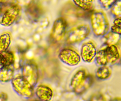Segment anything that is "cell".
I'll return each instance as SVG.
<instances>
[{
	"instance_id": "6da1fadb",
	"label": "cell",
	"mask_w": 121,
	"mask_h": 101,
	"mask_svg": "<svg viewBox=\"0 0 121 101\" xmlns=\"http://www.w3.org/2000/svg\"><path fill=\"white\" fill-rule=\"evenodd\" d=\"M91 22L92 30L96 36H104L108 32L109 24L106 14L102 11H94L91 15Z\"/></svg>"
},
{
	"instance_id": "7a4b0ae2",
	"label": "cell",
	"mask_w": 121,
	"mask_h": 101,
	"mask_svg": "<svg viewBox=\"0 0 121 101\" xmlns=\"http://www.w3.org/2000/svg\"><path fill=\"white\" fill-rule=\"evenodd\" d=\"M91 28L86 24L80 25L74 27L70 30L66 38V43L72 44L83 41L89 35Z\"/></svg>"
},
{
	"instance_id": "3957f363",
	"label": "cell",
	"mask_w": 121,
	"mask_h": 101,
	"mask_svg": "<svg viewBox=\"0 0 121 101\" xmlns=\"http://www.w3.org/2000/svg\"><path fill=\"white\" fill-rule=\"evenodd\" d=\"M12 85L14 91L21 97L25 98H30L33 96L34 87L22 76L13 78Z\"/></svg>"
},
{
	"instance_id": "277c9868",
	"label": "cell",
	"mask_w": 121,
	"mask_h": 101,
	"mask_svg": "<svg viewBox=\"0 0 121 101\" xmlns=\"http://www.w3.org/2000/svg\"><path fill=\"white\" fill-rule=\"evenodd\" d=\"M21 7L17 4H10L4 11L0 20V24L4 27H9L14 24L20 18Z\"/></svg>"
},
{
	"instance_id": "5b68a950",
	"label": "cell",
	"mask_w": 121,
	"mask_h": 101,
	"mask_svg": "<svg viewBox=\"0 0 121 101\" xmlns=\"http://www.w3.org/2000/svg\"><path fill=\"white\" fill-rule=\"evenodd\" d=\"M22 76L34 87L37 83L39 77V69L36 63L32 61L26 63L22 66Z\"/></svg>"
},
{
	"instance_id": "8992f818",
	"label": "cell",
	"mask_w": 121,
	"mask_h": 101,
	"mask_svg": "<svg viewBox=\"0 0 121 101\" xmlns=\"http://www.w3.org/2000/svg\"><path fill=\"white\" fill-rule=\"evenodd\" d=\"M67 23L63 17H59L55 20L51 32V37L54 41L59 42L62 40L66 34Z\"/></svg>"
},
{
	"instance_id": "52a82bcc",
	"label": "cell",
	"mask_w": 121,
	"mask_h": 101,
	"mask_svg": "<svg viewBox=\"0 0 121 101\" xmlns=\"http://www.w3.org/2000/svg\"><path fill=\"white\" fill-rule=\"evenodd\" d=\"M59 58L63 63L69 66H76L80 63V54L74 49L69 47L64 48L59 54Z\"/></svg>"
},
{
	"instance_id": "ba28073f",
	"label": "cell",
	"mask_w": 121,
	"mask_h": 101,
	"mask_svg": "<svg viewBox=\"0 0 121 101\" xmlns=\"http://www.w3.org/2000/svg\"><path fill=\"white\" fill-rule=\"evenodd\" d=\"M97 49L95 44L92 41L85 43L80 50V58L85 62L91 63L95 58Z\"/></svg>"
},
{
	"instance_id": "9c48e42d",
	"label": "cell",
	"mask_w": 121,
	"mask_h": 101,
	"mask_svg": "<svg viewBox=\"0 0 121 101\" xmlns=\"http://www.w3.org/2000/svg\"><path fill=\"white\" fill-rule=\"evenodd\" d=\"M43 10L40 5L33 2L26 7V14L31 21H37L41 17Z\"/></svg>"
},
{
	"instance_id": "30bf717a",
	"label": "cell",
	"mask_w": 121,
	"mask_h": 101,
	"mask_svg": "<svg viewBox=\"0 0 121 101\" xmlns=\"http://www.w3.org/2000/svg\"><path fill=\"white\" fill-rule=\"evenodd\" d=\"M109 64L115 65L120 60V52L117 45L108 46L105 48Z\"/></svg>"
},
{
	"instance_id": "8fae6325",
	"label": "cell",
	"mask_w": 121,
	"mask_h": 101,
	"mask_svg": "<svg viewBox=\"0 0 121 101\" xmlns=\"http://www.w3.org/2000/svg\"><path fill=\"white\" fill-rule=\"evenodd\" d=\"M35 94L40 101H50L53 95L52 89L44 85H40L37 87Z\"/></svg>"
},
{
	"instance_id": "7c38bea8",
	"label": "cell",
	"mask_w": 121,
	"mask_h": 101,
	"mask_svg": "<svg viewBox=\"0 0 121 101\" xmlns=\"http://www.w3.org/2000/svg\"><path fill=\"white\" fill-rule=\"evenodd\" d=\"M14 66H5L0 69V82H8L14 78Z\"/></svg>"
},
{
	"instance_id": "4fadbf2b",
	"label": "cell",
	"mask_w": 121,
	"mask_h": 101,
	"mask_svg": "<svg viewBox=\"0 0 121 101\" xmlns=\"http://www.w3.org/2000/svg\"><path fill=\"white\" fill-rule=\"evenodd\" d=\"M93 82V78L89 75H87L86 78L83 79L81 83L73 91L78 95H81L85 92L87 89L91 87Z\"/></svg>"
},
{
	"instance_id": "5bb4252c",
	"label": "cell",
	"mask_w": 121,
	"mask_h": 101,
	"mask_svg": "<svg viewBox=\"0 0 121 101\" xmlns=\"http://www.w3.org/2000/svg\"><path fill=\"white\" fill-rule=\"evenodd\" d=\"M87 73L86 71L83 69H81L78 70L73 78H72V80L70 82V86L73 90L76 88L80 83L82 82L83 80V79L86 78Z\"/></svg>"
},
{
	"instance_id": "9a60e30c",
	"label": "cell",
	"mask_w": 121,
	"mask_h": 101,
	"mask_svg": "<svg viewBox=\"0 0 121 101\" xmlns=\"http://www.w3.org/2000/svg\"><path fill=\"white\" fill-rule=\"evenodd\" d=\"M11 41V37L9 33H4L0 35V53L8 50Z\"/></svg>"
},
{
	"instance_id": "2e32d148",
	"label": "cell",
	"mask_w": 121,
	"mask_h": 101,
	"mask_svg": "<svg viewBox=\"0 0 121 101\" xmlns=\"http://www.w3.org/2000/svg\"><path fill=\"white\" fill-rule=\"evenodd\" d=\"M111 73L112 72L109 67L107 66H103L98 69L96 72V76L100 80H106L111 76Z\"/></svg>"
},
{
	"instance_id": "e0dca14e",
	"label": "cell",
	"mask_w": 121,
	"mask_h": 101,
	"mask_svg": "<svg viewBox=\"0 0 121 101\" xmlns=\"http://www.w3.org/2000/svg\"><path fill=\"white\" fill-rule=\"evenodd\" d=\"M105 43L107 46L117 45L121 40V35L110 32L108 34H105Z\"/></svg>"
},
{
	"instance_id": "ac0fdd59",
	"label": "cell",
	"mask_w": 121,
	"mask_h": 101,
	"mask_svg": "<svg viewBox=\"0 0 121 101\" xmlns=\"http://www.w3.org/2000/svg\"><path fill=\"white\" fill-rule=\"evenodd\" d=\"M95 59L96 64L99 66H107V65L108 64V61L105 48L100 50L99 52H97L95 56Z\"/></svg>"
},
{
	"instance_id": "d6986e66",
	"label": "cell",
	"mask_w": 121,
	"mask_h": 101,
	"mask_svg": "<svg viewBox=\"0 0 121 101\" xmlns=\"http://www.w3.org/2000/svg\"><path fill=\"white\" fill-rule=\"evenodd\" d=\"M73 1L78 8L84 11L92 9L93 3V0H73Z\"/></svg>"
},
{
	"instance_id": "ffe728a7",
	"label": "cell",
	"mask_w": 121,
	"mask_h": 101,
	"mask_svg": "<svg viewBox=\"0 0 121 101\" xmlns=\"http://www.w3.org/2000/svg\"><path fill=\"white\" fill-rule=\"evenodd\" d=\"M5 58V66H14L15 61V56L14 54L11 51H6L2 53Z\"/></svg>"
},
{
	"instance_id": "44dd1931",
	"label": "cell",
	"mask_w": 121,
	"mask_h": 101,
	"mask_svg": "<svg viewBox=\"0 0 121 101\" xmlns=\"http://www.w3.org/2000/svg\"><path fill=\"white\" fill-rule=\"evenodd\" d=\"M111 12L112 15L117 17H121V1L118 0L111 7Z\"/></svg>"
},
{
	"instance_id": "7402d4cb",
	"label": "cell",
	"mask_w": 121,
	"mask_h": 101,
	"mask_svg": "<svg viewBox=\"0 0 121 101\" xmlns=\"http://www.w3.org/2000/svg\"><path fill=\"white\" fill-rule=\"evenodd\" d=\"M121 17H117L113 21V26L111 27V32L119 35L121 34Z\"/></svg>"
},
{
	"instance_id": "603a6c76",
	"label": "cell",
	"mask_w": 121,
	"mask_h": 101,
	"mask_svg": "<svg viewBox=\"0 0 121 101\" xmlns=\"http://www.w3.org/2000/svg\"><path fill=\"white\" fill-rule=\"evenodd\" d=\"M118 1V0H99V2L102 7L107 9L111 8V7Z\"/></svg>"
},
{
	"instance_id": "cb8c5ba5",
	"label": "cell",
	"mask_w": 121,
	"mask_h": 101,
	"mask_svg": "<svg viewBox=\"0 0 121 101\" xmlns=\"http://www.w3.org/2000/svg\"><path fill=\"white\" fill-rule=\"evenodd\" d=\"M89 101H106V99L102 94L100 93H97L91 97Z\"/></svg>"
},
{
	"instance_id": "d4e9b609",
	"label": "cell",
	"mask_w": 121,
	"mask_h": 101,
	"mask_svg": "<svg viewBox=\"0 0 121 101\" xmlns=\"http://www.w3.org/2000/svg\"><path fill=\"white\" fill-rule=\"evenodd\" d=\"M33 2V0H17V4L20 5V7L24 6L26 8L27 6L30 4L31 2Z\"/></svg>"
},
{
	"instance_id": "484cf974",
	"label": "cell",
	"mask_w": 121,
	"mask_h": 101,
	"mask_svg": "<svg viewBox=\"0 0 121 101\" xmlns=\"http://www.w3.org/2000/svg\"><path fill=\"white\" fill-rule=\"evenodd\" d=\"M5 65V58L4 57L2 53H0V69L3 67Z\"/></svg>"
},
{
	"instance_id": "4316f807",
	"label": "cell",
	"mask_w": 121,
	"mask_h": 101,
	"mask_svg": "<svg viewBox=\"0 0 121 101\" xmlns=\"http://www.w3.org/2000/svg\"><path fill=\"white\" fill-rule=\"evenodd\" d=\"M8 101V95L7 93L2 92L0 93V101Z\"/></svg>"
},
{
	"instance_id": "83f0119b",
	"label": "cell",
	"mask_w": 121,
	"mask_h": 101,
	"mask_svg": "<svg viewBox=\"0 0 121 101\" xmlns=\"http://www.w3.org/2000/svg\"><path fill=\"white\" fill-rule=\"evenodd\" d=\"M9 0H0V4H4L8 3Z\"/></svg>"
},
{
	"instance_id": "f1b7e54d",
	"label": "cell",
	"mask_w": 121,
	"mask_h": 101,
	"mask_svg": "<svg viewBox=\"0 0 121 101\" xmlns=\"http://www.w3.org/2000/svg\"><path fill=\"white\" fill-rule=\"evenodd\" d=\"M111 101H121V99L119 98H115V99H113V100Z\"/></svg>"
},
{
	"instance_id": "f546056e",
	"label": "cell",
	"mask_w": 121,
	"mask_h": 101,
	"mask_svg": "<svg viewBox=\"0 0 121 101\" xmlns=\"http://www.w3.org/2000/svg\"></svg>"
}]
</instances>
